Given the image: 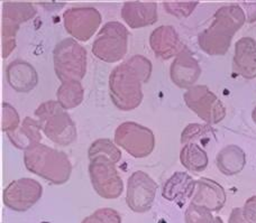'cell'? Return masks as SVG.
I'll return each mask as SVG.
<instances>
[{
    "mask_svg": "<svg viewBox=\"0 0 256 223\" xmlns=\"http://www.w3.org/2000/svg\"><path fill=\"white\" fill-rule=\"evenodd\" d=\"M152 74V63L142 55H135L116 66L109 77L110 98L122 111L134 110L143 101L142 84Z\"/></svg>",
    "mask_w": 256,
    "mask_h": 223,
    "instance_id": "obj_1",
    "label": "cell"
},
{
    "mask_svg": "<svg viewBox=\"0 0 256 223\" xmlns=\"http://www.w3.org/2000/svg\"><path fill=\"white\" fill-rule=\"evenodd\" d=\"M246 20L245 12L238 4L219 8L207 29L198 36L200 48L209 55H225L230 47L232 38Z\"/></svg>",
    "mask_w": 256,
    "mask_h": 223,
    "instance_id": "obj_2",
    "label": "cell"
},
{
    "mask_svg": "<svg viewBox=\"0 0 256 223\" xmlns=\"http://www.w3.org/2000/svg\"><path fill=\"white\" fill-rule=\"evenodd\" d=\"M24 163L27 170L53 184L66 183L72 165L66 154L42 144L25 150Z\"/></svg>",
    "mask_w": 256,
    "mask_h": 223,
    "instance_id": "obj_3",
    "label": "cell"
},
{
    "mask_svg": "<svg viewBox=\"0 0 256 223\" xmlns=\"http://www.w3.org/2000/svg\"><path fill=\"white\" fill-rule=\"evenodd\" d=\"M44 135L53 143L68 146L76 139V128L71 117L56 101H48L35 110Z\"/></svg>",
    "mask_w": 256,
    "mask_h": 223,
    "instance_id": "obj_4",
    "label": "cell"
},
{
    "mask_svg": "<svg viewBox=\"0 0 256 223\" xmlns=\"http://www.w3.org/2000/svg\"><path fill=\"white\" fill-rule=\"evenodd\" d=\"M54 70L63 83L81 81L86 71V51L73 38L58 43L53 52Z\"/></svg>",
    "mask_w": 256,
    "mask_h": 223,
    "instance_id": "obj_5",
    "label": "cell"
},
{
    "mask_svg": "<svg viewBox=\"0 0 256 223\" xmlns=\"http://www.w3.org/2000/svg\"><path fill=\"white\" fill-rule=\"evenodd\" d=\"M128 30L118 21H109L99 31L92 45V53L99 60L115 63L122 60L127 53Z\"/></svg>",
    "mask_w": 256,
    "mask_h": 223,
    "instance_id": "obj_6",
    "label": "cell"
},
{
    "mask_svg": "<svg viewBox=\"0 0 256 223\" xmlns=\"http://www.w3.org/2000/svg\"><path fill=\"white\" fill-rule=\"evenodd\" d=\"M184 102L201 120L217 125L226 117V108L212 91L206 85H194L184 95Z\"/></svg>",
    "mask_w": 256,
    "mask_h": 223,
    "instance_id": "obj_7",
    "label": "cell"
},
{
    "mask_svg": "<svg viewBox=\"0 0 256 223\" xmlns=\"http://www.w3.org/2000/svg\"><path fill=\"white\" fill-rule=\"evenodd\" d=\"M115 142L135 158L150 156L155 147L152 130L132 121L124 122L118 127L115 131Z\"/></svg>",
    "mask_w": 256,
    "mask_h": 223,
    "instance_id": "obj_8",
    "label": "cell"
},
{
    "mask_svg": "<svg viewBox=\"0 0 256 223\" xmlns=\"http://www.w3.org/2000/svg\"><path fill=\"white\" fill-rule=\"evenodd\" d=\"M116 164L104 157L90 159L89 175L96 192L104 199L120 198L124 184L116 170Z\"/></svg>",
    "mask_w": 256,
    "mask_h": 223,
    "instance_id": "obj_9",
    "label": "cell"
},
{
    "mask_svg": "<svg viewBox=\"0 0 256 223\" xmlns=\"http://www.w3.org/2000/svg\"><path fill=\"white\" fill-rule=\"evenodd\" d=\"M158 185L145 172L137 171L127 182L126 202L132 212L145 213L153 207Z\"/></svg>",
    "mask_w": 256,
    "mask_h": 223,
    "instance_id": "obj_10",
    "label": "cell"
},
{
    "mask_svg": "<svg viewBox=\"0 0 256 223\" xmlns=\"http://www.w3.org/2000/svg\"><path fill=\"white\" fill-rule=\"evenodd\" d=\"M43 194V188L38 181L20 179L12 181L4 191V203L16 212L30 210L38 202Z\"/></svg>",
    "mask_w": 256,
    "mask_h": 223,
    "instance_id": "obj_11",
    "label": "cell"
},
{
    "mask_svg": "<svg viewBox=\"0 0 256 223\" xmlns=\"http://www.w3.org/2000/svg\"><path fill=\"white\" fill-rule=\"evenodd\" d=\"M63 20L64 27L72 37L86 42L98 29L102 15L92 7H76L63 13Z\"/></svg>",
    "mask_w": 256,
    "mask_h": 223,
    "instance_id": "obj_12",
    "label": "cell"
},
{
    "mask_svg": "<svg viewBox=\"0 0 256 223\" xmlns=\"http://www.w3.org/2000/svg\"><path fill=\"white\" fill-rule=\"evenodd\" d=\"M201 69L188 47H184L173 61L170 75L173 83L181 89H190L199 80Z\"/></svg>",
    "mask_w": 256,
    "mask_h": 223,
    "instance_id": "obj_13",
    "label": "cell"
},
{
    "mask_svg": "<svg viewBox=\"0 0 256 223\" xmlns=\"http://www.w3.org/2000/svg\"><path fill=\"white\" fill-rule=\"evenodd\" d=\"M191 203L207 209L210 212H218L225 207L226 192L216 181L202 177L196 182V191Z\"/></svg>",
    "mask_w": 256,
    "mask_h": 223,
    "instance_id": "obj_14",
    "label": "cell"
},
{
    "mask_svg": "<svg viewBox=\"0 0 256 223\" xmlns=\"http://www.w3.org/2000/svg\"><path fill=\"white\" fill-rule=\"evenodd\" d=\"M150 45L155 55L163 60L176 56L184 46L181 44L174 27L160 26L150 36Z\"/></svg>",
    "mask_w": 256,
    "mask_h": 223,
    "instance_id": "obj_15",
    "label": "cell"
},
{
    "mask_svg": "<svg viewBox=\"0 0 256 223\" xmlns=\"http://www.w3.org/2000/svg\"><path fill=\"white\" fill-rule=\"evenodd\" d=\"M232 70L244 79L256 77V42L252 37H243L235 44Z\"/></svg>",
    "mask_w": 256,
    "mask_h": 223,
    "instance_id": "obj_16",
    "label": "cell"
},
{
    "mask_svg": "<svg viewBox=\"0 0 256 223\" xmlns=\"http://www.w3.org/2000/svg\"><path fill=\"white\" fill-rule=\"evenodd\" d=\"M122 17L132 28H140L158 21V4L155 2L128 1L122 9Z\"/></svg>",
    "mask_w": 256,
    "mask_h": 223,
    "instance_id": "obj_17",
    "label": "cell"
},
{
    "mask_svg": "<svg viewBox=\"0 0 256 223\" xmlns=\"http://www.w3.org/2000/svg\"><path fill=\"white\" fill-rule=\"evenodd\" d=\"M7 81L17 92L27 93L33 90L38 82V72L30 63L16 60L7 66Z\"/></svg>",
    "mask_w": 256,
    "mask_h": 223,
    "instance_id": "obj_18",
    "label": "cell"
},
{
    "mask_svg": "<svg viewBox=\"0 0 256 223\" xmlns=\"http://www.w3.org/2000/svg\"><path fill=\"white\" fill-rule=\"evenodd\" d=\"M196 181L184 172H176L163 186L162 195L168 201H172L180 207L194 194Z\"/></svg>",
    "mask_w": 256,
    "mask_h": 223,
    "instance_id": "obj_19",
    "label": "cell"
},
{
    "mask_svg": "<svg viewBox=\"0 0 256 223\" xmlns=\"http://www.w3.org/2000/svg\"><path fill=\"white\" fill-rule=\"evenodd\" d=\"M40 129L42 128H40L38 120H34L27 117L22 121L20 128H17L12 133L7 134L9 140H10L14 146L27 150L35 146V145L40 144V139H42Z\"/></svg>",
    "mask_w": 256,
    "mask_h": 223,
    "instance_id": "obj_20",
    "label": "cell"
},
{
    "mask_svg": "<svg viewBox=\"0 0 256 223\" xmlns=\"http://www.w3.org/2000/svg\"><path fill=\"white\" fill-rule=\"evenodd\" d=\"M246 155L244 150L236 145H230L222 148L216 157V165L222 174L227 176L237 175L244 170Z\"/></svg>",
    "mask_w": 256,
    "mask_h": 223,
    "instance_id": "obj_21",
    "label": "cell"
},
{
    "mask_svg": "<svg viewBox=\"0 0 256 223\" xmlns=\"http://www.w3.org/2000/svg\"><path fill=\"white\" fill-rule=\"evenodd\" d=\"M180 162L191 172H202L208 166V155L198 144H186L181 149Z\"/></svg>",
    "mask_w": 256,
    "mask_h": 223,
    "instance_id": "obj_22",
    "label": "cell"
},
{
    "mask_svg": "<svg viewBox=\"0 0 256 223\" xmlns=\"http://www.w3.org/2000/svg\"><path fill=\"white\" fill-rule=\"evenodd\" d=\"M84 88L79 81L64 82L58 90V102L63 109H73L84 101Z\"/></svg>",
    "mask_w": 256,
    "mask_h": 223,
    "instance_id": "obj_23",
    "label": "cell"
},
{
    "mask_svg": "<svg viewBox=\"0 0 256 223\" xmlns=\"http://www.w3.org/2000/svg\"><path fill=\"white\" fill-rule=\"evenodd\" d=\"M36 15L33 4L28 2H4L2 7V19L20 25Z\"/></svg>",
    "mask_w": 256,
    "mask_h": 223,
    "instance_id": "obj_24",
    "label": "cell"
},
{
    "mask_svg": "<svg viewBox=\"0 0 256 223\" xmlns=\"http://www.w3.org/2000/svg\"><path fill=\"white\" fill-rule=\"evenodd\" d=\"M89 159L96 157H104L117 164L120 161L122 153L116 145L109 139H98L91 145L88 150Z\"/></svg>",
    "mask_w": 256,
    "mask_h": 223,
    "instance_id": "obj_25",
    "label": "cell"
},
{
    "mask_svg": "<svg viewBox=\"0 0 256 223\" xmlns=\"http://www.w3.org/2000/svg\"><path fill=\"white\" fill-rule=\"evenodd\" d=\"M214 137L212 127L208 125L191 124L184 128L181 135V143L184 145L194 144V142H201L207 144Z\"/></svg>",
    "mask_w": 256,
    "mask_h": 223,
    "instance_id": "obj_26",
    "label": "cell"
},
{
    "mask_svg": "<svg viewBox=\"0 0 256 223\" xmlns=\"http://www.w3.org/2000/svg\"><path fill=\"white\" fill-rule=\"evenodd\" d=\"M20 25L2 19V57L6 58L16 47V34Z\"/></svg>",
    "mask_w": 256,
    "mask_h": 223,
    "instance_id": "obj_27",
    "label": "cell"
},
{
    "mask_svg": "<svg viewBox=\"0 0 256 223\" xmlns=\"http://www.w3.org/2000/svg\"><path fill=\"white\" fill-rule=\"evenodd\" d=\"M186 223H214L212 213L202 207L190 203L184 215Z\"/></svg>",
    "mask_w": 256,
    "mask_h": 223,
    "instance_id": "obj_28",
    "label": "cell"
},
{
    "mask_svg": "<svg viewBox=\"0 0 256 223\" xmlns=\"http://www.w3.org/2000/svg\"><path fill=\"white\" fill-rule=\"evenodd\" d=\"M81 223H122V217L114 209L104 208L86 217Z\"/></svg>",
    "mask_w": 256,
    "mask_h": 223,
    "instance_id": "obj_29",
    "label": "cell"
},
{
    "mask_svg": "<svg viewBox=\"0 0 256 223\" xmlns=\"http://www.w3.org/2000/svg\"><path fill=\"white\" fill-rule=\"evenodd\" d=\"M20 126V116H18L15 108L8 103H2V131L12 133Z\"/></svg>",
    "mask_w": 256,
    "mask_h": 223,
    "instance_id": "obj_30",
    "label": "cell"
},
{
    "mask_svg": "<svg viewBox=\"0 0 256 223\" xmlns=\"http://www.w3.org/2000/svg\"><path fill=\"white\" fill-rule=\"evenodd\" d=\"M198 1H190V2H164V8L166 10L174 15L176 17H188L190 13L194 10V8L198 6Z\"/></svg>",
    "mask_w": 256,
    "mask_h": 223,
    "instance_id": "obj_31",
    "label": "cell"
},
{
    "mask_svg": "<svg viewBox=\"0 0 256 223\" xmlns=\"http://www.w3.org/2000/svg\"><path fill=\"white\" fill-rule=\"evenodd\" d=\"M243 217L248 223H256V195L246 200L244 207L242 208Z\"/></svg>",
    "mask_w": 256,
    "mask_h": 223,
    "instance_id": "obj_32",
    "label": "cell"
},
{
    "mask_svg": "<svg viewBox=\"0 0 256 223\" xmlns=\"http://www.w3.org/2000/svg\"><path fill=\"white\" fill-rule=\"evenodd\" d=\"M228 223H248L243 217L242 208L232 209V211L230 215V219H228Z\"/></svg>",
    "mask_w": 256,
    "mask_h": 223,
    "instance_id": "obj_33",
    "label": "cell"
},
{
    "mask_svg": "<svg viewBox=\"0 0 256 223\" xmlns=\"http://www.w3.org/2000/svg\"><path fill=\"white\" fill-rule=\"evenodd\" d=\"M245 7L248 8V21L253 22L256 20V2L250 3V4H245Z\"/></svg>",
    "mask_w": 256,
    "mask_h": 223,
    "instance_id": "obj_34",
    "label": "cell"
},
{
    "mask_svg": "<svg viewBox=\"0 0 256 223\" xmlns=\"http://www.w3.org/2000/svg\"><path fill=\"white\" fill-rule=\"evenodd\" d=\"M252 119H253V121L256 124V107H255V109H254L253 112H252Z\"/></svg>",
    "mask_w": 256,
    "mask_h": 223,
    "instance_id": "obj_35",
    "label": "cell"
},
{
    "mask_svg": "<svg viewBox=\"0 0 256 223\" xmlns=\"http://www.w3.org/2000/svg\"><path fill=\"white\" fill-rule=\"evenodd\" d=\"M214 223H224V222H222V220L220 219V218H219V217H216V218H214Z\"/></svg>",
    "mask_w": 256,
    "mask_h": 223,
    "instance_id": "obj_36",
    "label": "cell"
}]
</instances>
